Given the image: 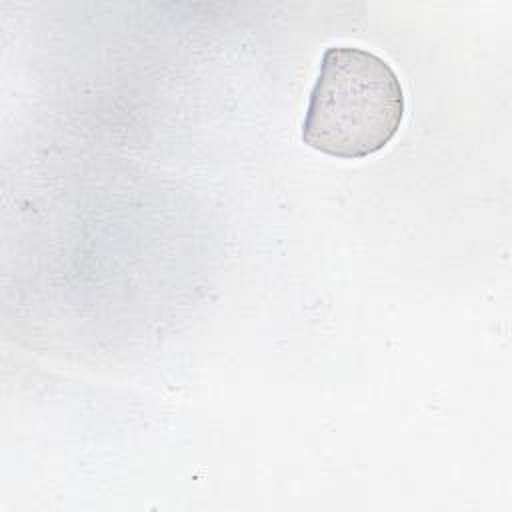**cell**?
I'll return each mask as SVG.
<instances>
[{"instance_id": "1", "label": "cell", "mask_w": 512, "mask_h": 512, "mask_svg": "<svg viewBox=\"0 0 512 512\" xmlns=\"http://www.w3.org/2000/svg\"><path fill=\"white\" fill-rule=\"evenodd\" d=\"M404 118V92L380 56L332 46L320 60L310 92L302 140L334 158H366L382 150Z\"/></svg>"}]
</instances>
